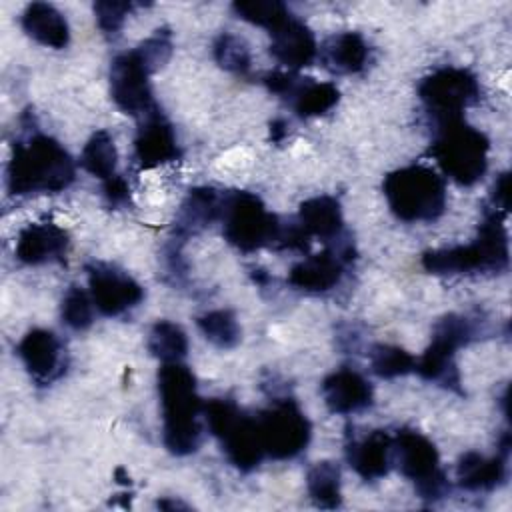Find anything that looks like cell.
<instances>
[{"label": "cell", "mask_w": 512, "mask_h": 512, "mask_svg": "<svg viewBox=\"0 0 512 512\" xmlns=\"http://www.w3.org/2000/svg\"><path fill=\"white\" fill-rule=\"evenodd\" d=\"M306 484H308V494H310L312 502L318 508L332 510V508L340 506L342 496H340V468H338V464H334L330 460L314 464L308 472Z\"/></svg>", "instance_id": "28"}, {"label": "cell", "mask_w": 512, "mask_h": 512, "mask_svg": "<svg viewBox=\"0 0 512 512\" xmlns=\"http://www.w3.org/2000/svg\"><path fill=\"white\" fill-rule=\"evenodd\" d=\"M232 10L236 12L238 18L274 30L276 26H280L284 20H288L292 14L286 8V4L276 2V0H250V2H234Z\"/></svg>", "instance_id": "33"}, {"label": "cell", "mask_w": 512, "mask_h": 512, "mask_svg": "<svg viewBox=\"0 0 512 512\" xmlns=\"http://www.w3.org/2000/svg\"><path fill=\"white\" fill-rule=\"evenodd\" d=\"M74 176L76 168L70 154L52 136L32 134L24 142H14L8 164L10 194H56L68 188Z\"/></svg>", "instance_id": "2"}, {"label": "cell", "mask_w": 512, "mask_h": 512, "mask_svg": "<svg viewBox=\"0 0 512 512\" xmlns=\"http://www.w3.org/2000/svg\"><path fill=\"white\" fill-rule=\"evenodd\" d=\"M22 28L42 46H50L56 50L64 48L70 40L66 18L46 2H32L26 6L22 14Z\"/></svg>", "instance_id": "23"}, {"label": "cell", "mask_w": 512, "mask_h": 512, "mask_svg": "<svg viewBox=\"0 0 512 512\" xmlns=\"http://www.w3.org/2000/svg\"><path fill=\"white\" fill-rule=\"evenodd\" d=\"M302 78H298L296 74H290V72H270L264 76V84L270 92L282 96V98H290L292 92L296 90V86L300 84Z\"/></svg>", "instance_id": "37"}, {"label": "cell", "mask_w": 512, "mask_h": 512, "mask_svg": "<svg viewBox=\"0 0 512 512\" xmlns=\"http://www.w3.org/2000/svg\"><path fill=\"white\" fill-rule=\"evenodd\" d=\"M158 392L164 446L176 456L196 452L202 442L200 412H204V404L196 392L194 374L180 362H166L158 370Z\"/></svg>", "instance_id": "1"}, {"label": "cell", "mask_w": 512, "mask_h": 512, "mask_svg": "<svg viewBox=\"0 0 512 512\" xmlns=\"http://www.w3.org/2000/svg\"><path fill=\"white\" fill-rule=\"evenodd\" d=\"M392 454L396 456L402 476L414 480L416 490L426 500L442 498L448 490L436 446L420 432L404 428L392 438Z\"/></svg>", "instance_id": "11"}, {"label": "cell", "mask_w": 512, "mask_h": 512, "mask_svg": "<svg viewBox=\"0 0 512 512\" xmlns=\"http://www.w3.org/2000/svg\"><path fill=\"white\" fill-rule=\"evenodd\" d=\"M418 96L436 124L462 118L480 100L478 78L466 68H440L418 86Z\"/></svg>", "instance_id": "9"}, {"label": "cell", "mask_w": 512, "mask_h": 512, "mask_svg": "<svg viewBox=\"0 0 512 512\" xmlns=\"http://www.w3.org/2000/svg\"><path fill=\"white\" fill-rule=\"evenodd\" d=\"M346 260L338 250H322L294 264L288 272V284L304 292H326L332 290L344 272Z\"/></svg>", "instance_id": "19"}, {"label": "cell", "mask_w": 512, "mask_h": 512, "mask_svg": "<svg viewBox=\"0 0 512 512\" xmlns=\"http://www.w3.org/2000/svg\"><path fill=\"white\" fill-rule=\"evenodd\" d=\"M286 134H288L286 122H284V120H272V124H270V136H272V140H274V142H280Z\"/></svg>", "instance_id": "40"}, {"label": "cell", "mask_w": 512, "mask_h": 512, "mask_svg": "<svg viewBox=\"0 0 512 512\" xmlns=\"http://www.w3.org/2000/svg\"><path fill=\"white\" fill-rule=\"evenodd\" d=\"M86 272L90 298L98 312H102L104 316H120L126 310L138 306L144 298L142 286L114 266L98 262L90 264Z\"/></svg>", "instance_id": "13"}, {"label": "cell", "mask_w": 512, "mask_h": 512, "mask_svg": "<svg viewBox=\"0 0 512 512\" xmlns=\"http://www.w3.org/2000/svg\"><path fill=\"white\" fill-rule=\"evenodd\" d=\"M92 298L78 286H70L62 298L60 316L72 330H86L92 324Z\"/></svg>", "instance_id": "34"}, {"label": "cell", "mask_w": 512, "mask_h": 512, "mask_svg": "<svg viewBox=\"0 0 512 512\" xmlns=\"http://www.w3.org/2000/svg\"><path fill=\"white\" fill-rule=\"evenodd\" d=\"M288 100L296 116L312 118L332 110L340 100V92L332 82H314L312 78H302Z\"/></svg>", "instance_id": "26"}, {"label": "cell", "mask_w": 512, "mask_h": 512, "mask_svg": "<svg viewBox=\"0 0 512 512\" xmlns=\"http://www.w3.org/2000/svg\"><path fill=\"white\" fill-rule=\"evenodd\" d=\"M320 60L330 72L356 74L368 62V44L358 32H342L324 42Z\"/></svg>", "instance_id": "24"}, {"label": "cell", "mask_w": 512, "mask_h": 512, "mask_svg": "<svg viewBox=\"0 0 512 512\" xmlns=\"http://www.w3.org/2000/svg\"><path fill=\"white\" fill-rule=\"evenodd\" d=\"M138 54L150 66V70H158L172 54V36L168 28H158L148 40H144L138 48Z\"/></svg>", "instance_id": "35"}, {"label": "cell", "mask_w": 512, "mask_h": 512, "mask_svg": "<svg viewBox=\"0 0 512 512\" xmlns=\"http://www.w3.org/2000/svg\"><path fill=\"white\" fill-rule=\"evenodd\" d=\"M150 66L138 54L130 50L118 54L110 66V94L116 106L126 114H150L156 110L150 86Z\"/></svg>", "instance_id": "12"}, {"label": "cell", "mask_w": 512, "mask_h": 512, "mask_svg": "<svg viewBox=\"0 0 512 512\" xmlns=\"http://www.w3.org/2000/svg\"><path fill=\"white\" fill-rule=\"evenodd\" d=\"M116 162H118V152H116L114 138L106 130L94 132L82 148V154H80L82 168L100 180H108L116 174Z\"/></svg>", "instance_id": "27"}, {"label": "cell", "mask_w": 512, "mask_h": 512, "mask_svg": "<svg viewBox=\"0 0 512 512\" xmlns=\"http://www.w3.org/2000/svg\"><path fill=\"white\" fill-rule=\"evenodd\" d=\"M204 416L210 432L220 440V446L238 470H254L264 454L256 418L246 416L232 400L212 398L204 404Z\"/></svg>", "instance_id": "7"}, {"label": "cell", "mask_w": 512, "mask_h": 512, "mask_svg": "<svg viewBox=\"0 0 512 512\" xmlns=\"http://www.w3.org/2000/svg\"><path fill=\"white\" fill-rule=\"evenodd\" d=\"M416 358L400 346L376 344L370 352V368L380 378H396L414 372Z\"/></svg>", "instance_id": "31"}, {"label": "cell", "mask_w": 512, "mask_h": 512, "mask_svg": "<svg viewBox=\"0 0 512 512\" xmlns=\"http://www.w3.org/2000/svg\"><path fill=\"white\" fill-rule=\"evenodd\" d=\"M214 60L220 68L234 74H248L252 68V56L248 44L230 32H224L214 42Z\"/></svg>", "instance_id": "32"}, {"label": "cell", "mask_w": 512, "mask_h": 512, "mask_svg": "<svg viewBox=\"0 0 512 512\" xmlns=\"http://www.w3.org/2000/svg\"><path fill=\"white\" fill-rule=\"evenodd\" d=\"M492 204L498 214L508 212V206H510V174L508 172H502L496 178L492 188Z\"/></svg>", "instance_id": "39"}, {"label": "cell", "mask_w": 512, "mask_h": 512, "mask_svg": "<svg viewBox=\"0 0 512 512\" xmlns=\"http://www.w3.org/2000/svg\"><path fill=\"white\" fill-rule=\"evenodd\" d=\"M130 10H132L130 2H96L94 14H96L98 28L104 34H118Z\"/></svg>", "instance_id": "36"}, {"label": "cell", "mask_w": 512, "mask_h": 512, "mask_svg": "<svg viewBox=\"0 0 512 512\" xmlns=\"http://www.w3.org/2000/svg\"><path fill=\"white\" fill-rule=\"evenodd\" d=\"M508 476V452L484 458L478 452H466L456 468L458 484L472 492H486L500 486Z\"/></svg>", "instance_id": "21"}, {"label": "cell", "mask_w": 512, "mask_h": 512, "mask_svg": "<svg viewBox=\"0 0 512 512\" xmlns=\"http://www.w3.org/2000/svg\"><path fill=\"white\" fill-rule=\"evenodd\" d=\"M298 224L308 236L322 240H334L342 232V210L340 202L332 196H314L300 204Z\"/></svg>", "instance_id": "25"}, {"label": "cell", "mask_w": 512, "mask_h": 512, "mask_svg": "<svg viewBox=\"0 0 512 512\" xmlns=\"http://www.w3.org/2000/svg\"><path fill=\"white\" fill-rule=\"evenodd\" d=\"M346 458L358 476L378 480L388 474L392 464V438L384 430H372L360 440L346 444Z\"/></svg>", "instance_id": "20"}, {"label": "cell", "mask_w": 512, "mask_h": 512, "mask_svg": "<svg viewBox=\"0 0 512 512\" xmlns=\"http://www.w3.org/2000/svg\"><path fill=\"white\" fill-rule=\"evenodd\" d=\"M222 200L224 196L210 186L192 188L176 216V234L186 238L210 226L222 214Z\"/></svg>", "instance_id": "22"}, {"label": "cell", "mask_w": 512, "mask_h": 512, "mask_svg": "<svg viewBox=\"0 0 512 512\" xmlns=\"http://www.w3.org/2000/svg\"><path fill=\"white\" fill-rule=\"evenodd\" d=\"M382 190L394 216L404 222H432L446 210L442 176L422 164L390 172L384 178Z\"/></svg>", "instance_id": "4"}, {"label": "cell", "mask_w": 512, "mask_h": 512, "mask_svg": "<svg viewBox=\"0 0 512 512\" xmlns=\"http://www.w3.org/2000/svg\"><path fill=\"white\" fill-rule=\"evenodd\" d=\"M104 196L108 200L110 206H120L126 204L130 198V188L126 184V180L118 174H114L112 178L104 180Z\"/></svg>", "instance_id": "38"}, {"label": "cell", "mask_w": 512, "mask_h": 512, "mask_svg": "<svg viewBox=\"0 0 512 512\" xmlns=\"http://www.w3.org/2000/svg\"><path fill=\"white\" fill-rule=\"evenodd\" d=\"M270 54L284 66L298 70L310 66L318 54L312 30L298 18L290 16L280 26L270 30Z\"/></svg>", "instance_id": "17"}, {"label": "cell", "mask_w": 512, "mask_h": 512, "mask_svg": "<svg viewBox=\"0 0 512 512\" xmlns=\"http://www.w3.org/2000/svg\"><path fill=\"white\" fill-rule=\"evenodd\" d=\"M476 336L474 324L458 314L444 316L432 334L430 346L424 350L420 360H416L414 372H418L424 380L440 382L446 388L460 390V376L454 364V354L460 346L468 344Z\"/></svg>", "instance_id": "8"}, {"label": "cell", "mask_w": 512, "mask_h": 512, "mask_svg": "<svg viewBox=\"0 0 512 512\" xmlns=\"http://www.w3.org/2000/svg\"><path fill=\"white\" fill-rule=\"evenodd\" d=\"M134 156L142 170H150L180 158L176 134L158 108L144 116V122L134 138Z\"/></svg>", "instance_id": "15"}, {"label": "cell", "mask_w": 512, "mask_h": 512, "mask_svg": "<svg viewBox=\"0 0 512 512\" xmlns=\"http://www.w3.org/2000/svg\"><path fill=\"white\" fill-rule=\"evenodd\" d=\"M68 252V234L54 222L28 224L16 240V258L22 264L38 266L62 262Z\"/></svg>", "instance_id": "16"}, {"label": "cell", "mask_w": 512, "mask_h": 512, "mask_svg": "<svg viewBox=\"0 0 512 512\" xmlns=\"http://www.w3.org/2000/svg\"><path fill=\"white\" fill-rule=\"evenodd\" d=\"M18 354L34 382L50 384L64 374V348L54 332L34 328L18 344Z\"/></svg>", "instance_id": "14"}, {"label": "cell", "mask_w": 512, "mask_h": 512, "mask_svg": "<svg viewBox=\"0 0 512 512\" xmlns=\"http://www.w3.org/2000/svg\"><path fill=\"white\" fill-rule=\"evenodd\" d=\"M148 350L162 364L180 362L188 352V338L178 324L170 320H158L150 330Z\"/></svg>", "instance_id": "29"}, {"label": "cell", "mask_w": 512, "mask_h": 512, "mask_svg": "<svg viewBox=\"0 0 512 512\" xmlns=\"http://www.w3.org/2000/svg\"><path fill=\"white\" fill-rule=\"evenodd\" d=\"M260 442L266 456L288 460L298 456L310 442L312 426L294 400H276L256 416Z\"/></svg>", "instance_id": "10"}, {"label": "cell", "mask_w": 512, "mask_h": 512, "mask_svg": "<svg viewBox=\"0 0 512 512\" xmlns=\"http://www.w3.org/2000/svg\"><path fill=\"white\" fill-rule=\"evenodd\" d=\"M422 268L430 274H472L502 272L508 268V234L502 216L486 212L472 244L428 250L422 254Z\"/></svg>", "instance_id": "3"}, {"label": "cell", "mask_w": 512, "mask_h": 512, "mask_svg": "<svg viewBox=\"0 0 512 512\" xmlns=\"http://www.w3.org/2000/svg\"><path fill=\"white\" fill-rule=\"evenodd\" d=\"M322 396L330 412L334 414H354L372 404L370 382L352 368H340L324 378Z\"/></svg>", "instance_id": "18"}, {"label": "cell", "mask_w": 512, "mask_h": 512, "mask_svg": "<svg viewBox=\"0 0 512 512\" xmlns=\"http://www.w3.org/2000/svg\"><path fill=\"white\" fill-rule=\"evenodd\" d=\"M430 152L448 178L460 186H472L486 172L490 140L478 128L456 118L436 124Z\"/></svg>", "instance_id": "5"}, {"label": "cell", "mask_w": 512, "mask_h": 512, "mask_svg": "<svg viewBox=\"0 0 512 512\" xmlns=\"http://www.w3.org/2000/svg\"><path fill=\"white\" fill-rule=\"evenodd\" d=\"M200 332L218 348H234L240 342V326L230 310H210L196 320Z\"/></svg>", "instance_id": "30"}, {"label": "cell", "mask_w": 512, "mask_h": 512, "mask_svg": "<svg viewBox=\"0 0 512 512\" xmlns=\"http://www.w3.org/2000/svg\"><path fill=\"white\" fill-rule=\"evenodd\" d=\"M220 218L224 222V238L242 252L278 244L282 224L252 192L236 190L224 194Z\"/></svg>", "instance_id": "6"}]
</instances>
